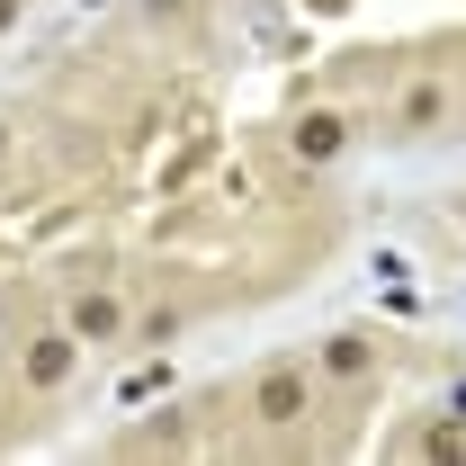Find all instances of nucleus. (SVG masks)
<instances>
[{
  "mask_svg": "<svg viewBox=\"0 0 466 466\" xmlns=\"http://www.w3.org/2000/svg\"><path fill=\"white\" fill-rule=\"evenodd\" d=\"M251 421H260V431H296V421H305V368H296V359H269V368L251 377Z\"/></svg>",
  "mask_w": 466,
  "mask_h": 466,
  "instance_id": "f257e3e1",
  "label": "nucleus"
},
{
  "mask_svg": "<svg viewBox=\"0 0 466 466\" xmlns=\"http://www.w3.org/2000/svg\"><path fill=\"white\" fill-rule=\"evenodd\" d=\"M288 153L305 162V171H332V162L350 153V116H341V108H305V116L288 126Z\"/></svg>",
  "mask_w": 466,
  "mask_h": 466,
  "instance_id": "f03ea898",
  "label": "nucleus"
},
{
  "mask_svg": "<svg viewBox=\"0 0 466 466\" xmlns=\"http://www.w3.org/2000/svg\"><path fill=\"white\" fill-rule=\"evenodd\" d=\"M72 368H81V341H72V332H36L27 359H18V377H27L36 395H63V386H72Z\"/></svg>",
  "mask_w": 466,
  "mask_h": 466,
  "instance_id": "7ed1b4c3",
  "label": "nucleus"
},
{
  "mask_svg": "<svg viewBox=\"0 0 466 466\" xmlns=\"http://www.w3.org/2000/svg\"><path fill=\"white\" fill-rule=\"evenodd\" d=\"M63 332H72V341H116V332H126V305H116L108 288H72V305H63Z\"/></svg>",
  "mask_w": 466,
  "mask_h": 466,
  "instance_id": "20e7f679",
  "label": "nucleus"
},
{
  "mask_svg": "<svg viewBox=\"0 0 466 466\" xmlns=\"http://www.w3.org/2000/svg\"><path fill=\"white\" fill-rule=\"evenodd\" d=\"M368 368H377V341H368V332H332V341H323V377H341V386H359Z\"/></svg>",
  "mask_w": 466,
  "mask_h": 466,
  "instance_id": "39448f33",
  "label": "nucleus"
},
{
  "mask_svg": "<svg viewBox=\"0 0 466 466\" xmlns=\"http://www.w3.org/2000/svg\"><path fill=\"white\" fill-rule=\"evenodd\" d=\"M440 116H449V90H440V81H412L404 108H395V126H412V135H421V126H440Z\"/></svg>",
  "mask_w": 466,
  "mask_h": 466,
  "instance_id": "423d86ee",
  "label": "nucleus"
},
{
  "mask_svg": "<svg viewBox=\"0 0 466 466\" xmlns=\"http://www.w3.org/2000/svg\"><path fill=\"white\" fill-rule=\"evenodd\" d=\"M421 458H431V466H466V412H449V421L421 431Z\"/></svg>",
  "mask_w": 466,
  "mask_h": 466,
  "instance_id": "0eeeda50",
  "label": "nucleus"
},
{
  "mask_svg": "<svg viewBox=\"0 0 466 466\" xmlns=\"http://www.w3.org/2000/svg\"><path fill=\"white\" fill-rule=\"evenodd\" d=\"M135 449H188V421H171V412H162V421H144V431H135Z\"/></svg>",
  "mask_w": 466,
  "mask_h": 466,
  "instance_id": "6e6552de",
  "label": "nucleus"
},
{
  "mask_svg": "<svg viewBox=\"0 0 466 466\" xmlns=\"http://www.w3.org/2000/svg\"><path fill=\"white\" fill-rule=\"evenodd\" d=\"M135 332H144V341H179V314H171V305H153V314H144Z\"/></svg>",
  "mask_w": 466,
  "mask_h": 466,
  "instance_id": "1a4fd4ad",
  "label": "nucleus"
},
{
  "mask_svg": "<svg viewBox=\"0 0 466 466\" xmlns=\"http://www.w3.org/2000/svg\"><path fill=\"white\" fill-rule=\"evenodd\" d=\"M9 27H18V0H0V36H9Z\"/></svg>",
  "mask_w": 466,
  "mask_h": 466,
  "instance_id": "9d476101",
  "label": "nucleus"
},
{
  "mask_svg": "<svg viewBox=\"0 0 466 466\" xmlns=\"http://www.w3.org/2000/svg\"><path fill=\"white\" fill-rule=\"evenodd\" d=\"M314 9H341V0H314Z\"/></svg>",
  "mask_w": 466,
  "mask_h": 466,
  "instance_id": "9b49d317",
  "label": "nucleus"
},
{
  "mask_svg": "<svg viewBox=\"0 0 466 466\" xmlns=\"http://www.w3.org/2000/svg\"><path fill=\"white\" fill-rule=\"evenodd\" d=\"M0 153H9V126H0Z\"/></svg>",
  "mask_w": 466,
  "mask_h": 466,
  "instance_id": "f8f14e48",
  "label": "nucleus"
},
{
  "mask_svg": "<svg viewBox=\"0 0 466 466\" xmlns=\"http://www.w3.org/2000/svg\"><path fill=\"white\" fill-rule=\"evenodd\" d=\"M458 412H466V386H458Z\"/></svg>",
  "mask_w": 466,
  "mask_h": 466,
  "instance_id": "ddd939ff",
  "label": "nucleus"
},
{
  "mask_svg": "<svg viewBox=\"0 0 466 466\" xmlns=\"http://www.w3.org/2000/svg\"><path fill=\"white\" fill-rule=\"evenodd\" d=\"M458 216H466V198H458Z\"/></svg>",
  "mask_w": 466,
  "mask_h": 466,
  "instance_id": "4468645a",
  "label": "nucleus"
}]
</instances>
